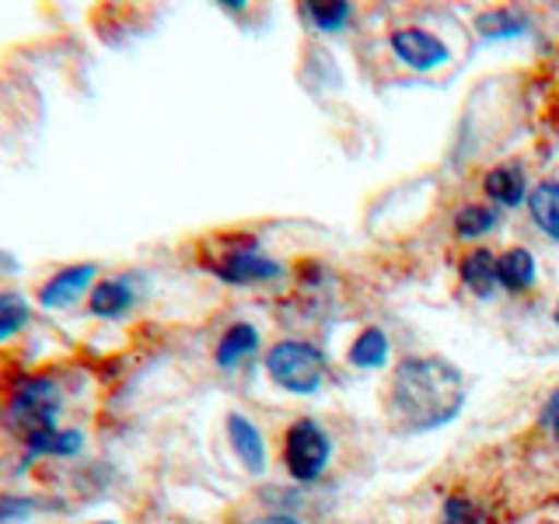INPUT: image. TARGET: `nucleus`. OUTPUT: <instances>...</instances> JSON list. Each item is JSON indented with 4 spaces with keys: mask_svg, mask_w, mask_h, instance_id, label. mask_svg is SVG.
Listing matches in <instances>:
<instances>
[{
    "mask_svg": "<svg viewBox=\"0 0 559 524\" xmlns=\"http://www.w3.org/2000/svg\"><path fill=\"white\" fill-rule=\"evenodd\" d=\"M35 514V500L28 497H0V524H14Z\"/></svg>",
    "mask_w": 559,
    "mask_h": 524,
    "instance_id": "obj_22",
    "label": "nucleus"
},
{
    "mask_svg": "<svg viewBox=\"0 0 559 524\" xmlns=\"http://www.w3.org/2000/svg\"><path fill=\"white\" fill-rule=\"evenodd\" d=\"M535 255L528 249H507L503 255H497V276H500V287L511 290V294H524L535 284Z\"/></svg>",
    "mask_w": 559,
    "mask_h": 524,
    "instance_id": "obj_14",
    "label": "nucleus"
},
{
    "mask_svg": "<svg viewBox=\"0 0 559 524\" xmlns=\"http://www.w3.org/2000/svg\"><path fill=\"white\" fill-rule=\"evenodd\" d=\"M252 524H301L294 514H266V517H255Z\"/></svg>",
    "mask_w": 559,
    "mask_h": 524,
    "instance_id": "obj_24",
    "label": "nucleus"
},
{
    "mask_svg": "<svg viewBox=\"0 0 559 524\" xmlns=\"http://www.w3.org/2000/svg\"><path fill=\"white\" fill-rule=\"evenodd\" d=\"M389 336H384L381 329H364L360 336L349 346V364L360 367V371H378V367L389 364Z\"/></svg>",
    "mask_w": 559,
    "mask_h": 524,
    "instance_id": "obj_16",
    "label": "nucleus"
},
{
    "mask_svg": "<svg viewBox=\"0 0 559 524\" xmlns=\"http://www.w3.org/2000/svg\"><path fill=\"white\" fill-rule=\"evenodd\" d=\"M332 462V437L314 424L311 416H301L284 437V465L294 483H314Z\"/></svg>",
    "mask_w": 559,
    "mask_h": 524,
    "instance_id": "obj_4",
    "label": "nucleus"
},
{
    "mask_svg": "<svg viewBox=\"0 0 559 524\" xmlns=\"http://www.w3.org/2000/svg\"><path fill=\"white\" fill-rule=\"evenodd\" d=\"M227 11H245V0H224Z\"/></svg>",
    "mask_w": 559,
    "mask_h": 524,
    "instance_id": "obj_26",
    "label": "nucleus"
},
{
    "mask_svg": "<svg viewBox=\"0 0 559 524\" xmlns=\"http://www.w3.org/2000/svg\"><path fill=\"white\" fill-rule=\"evenodd\" d=\"M28 322H32V311L25 297L14 290H0V343L17 336Z\"/></svg>",
    "mask_w": 559,
    "mask_h": 524,
    "instance_id": "obj_18",
    "label": "nucleus"
},
{
    "mask_svg": "<svg viewBox=\"0 0 559 524\" xmlns=\"http://www.w3.org/2000/svg\"><path fill=\"white\" fill-rule=\"evenodd\" d=\"M210 273L231 287H252V284H270V279L284 276V266L276 259L262 255L255 238L241 235V238H227V249L210 259Z\"/></svg>",
    "mask_w": 559,
    "mask_h": 524,
    "instance_id": "obj_5",
    "label": "nucleus"
},
{
    "mask_svg": "<svg viewBox=\"0 0 559 524\" xmlns=\"http://www.w3.org/2000/svg\"><path fill=\"white\" fill-rule=\"evenodd\" d=\"M136 301V294L130 287L127 276H109V279H98L87 294V311L95 314V319H122Z\"/></svg>",
    "mask_w": 559,
    "mask_h": 524,
    "instance_id": "obj_9",
    "label": "nucleus"
},
{
    "mask_svg": "<svg viewBox=\"0 0 559 524\" xmlns=\"http://www.w3.org/2000/svg\"><path fill=\"white\" fill-rule=\"evenodd\" d=\"M84 448V433L81 430H63V427H49L35 437H25V465L35 458H74Z\"/></svg>",
    "mask_w": 559,
    "mask_h": 524,
    "instance_id": "obj_11",
    "label": "nucleus"
},
{
    "mask_svg": "<svg viewBox=\"0 0 559 524\" xmlns=\"http://www.w3.org/2000/svg\"><path fill=\"white\" fill-rule=\"evenodd\" d=\"M17 270V259L11 255V252H0V276H8V273H14Z\"/></svg>",
    "mask_w": 559,
    "mask_h": 524,
    "instance_id": "obj_25",
    "label": "nucleus"
},
{
    "mask_svg": "<svg viewBox=\"0 0 559 524\" xmlns=\"http://www.w3.org/2000/svg\"><path fill=\"white\" fill-rule=\"evenodd\" d=\"M459 273H462V284H465V290H472L476 297H493L497 294V287H500V276H497V255L489 252V249H472L465 259H462V266H459Z\"/></svg>",
    "mask_w": 559,
    "mask_h": 524,
    "instance_id": "obj_12",
    "label": "nucleus"
},
{
    "mask_svg": "<svg viewBox=\"0 0 559 524\" xmlns=\"http://www.w3.org/2000/svg\"><path fill=\"white\" fill-rule=\"evenodd\" d=\"M497 227V210L493 206H483V203H468L454 214V235L459 238H483L486 231Z\"/></svg>",
    "mask_w": 559,
    "mask_h": 524,
    "instance_id": "obj_17",
    "label": "nucleus"
},
{
    "mask_svg": "<svg viewBox=\"0 0 559 524\" xmlns=\"http://www.w3.org/2000/svg\"><path fill=\"white\" fill-rule=\"evenodd\" d=\"M349 8L346 0H314V4H308L305 8V14L311 17V25L319 28V32H340L346 22H349Z\"/></svg>",
    "mask_w": 559,
    "mask_h": 524,
    "instance_id": "obj_19",
    "label": "nucleus"
},
{
    "mask_svg": "<svg viewBox=\"0 0 559 524\" xmlns=\"http://www.w3.org/2000/svg\"><path fill=\"white\" fill-rule=\"evenodd\" d=\"M389 46L399 57V63H406L416 74H430V70H441L448 60H451V49L441 35H433L427 28H416V25H406V28H395L389 35Z\"/></svg>",
    "mask_w": 559,
    "mask_h": 524,
    "instance_id": "obj_6",
    "label": "nucleus"
},
{
    "mask_svg": "<svg viewBox=\"0 0 559 524\" xmlns=\"http://www.w3.org/2000/svg\"><path fill=\"white\" fill-rule=\"evenodd\" d=\"M528 214L546 238L559 241V182L546 179L528 192Z\"/></svg>",
    "mask_w": 559,
    "mask_h": 524,
    "instance_id": "obj_15",
    "label": "nucleus"
},
{
    "mask_svg": "<svg viewBox=\"0 0 559 524\" xmlns=\"http://www.w3.org/2000/svg\"><path fill=\"white\" fill-rule=\"evenodd\" d=\"M57 413H60V389L52 378L32 374L11 389L8 416H11V427L22 437H35L49 427H57Z\"/></svg>",
    "mask_w": 559,
    "mask_h": 524,
    "instance_id": "obj_3",
    "label": "nucleus"
},
{
    "mask_svg": "<svg viewBox=\"0 0 559 524\" xmlns=\"http://www.w3.org/2000/svg\"><path fill=\"white\" fill-rule=\"evenodd\" d=\"M483 189H486V196L500 203V206H521V203H528V175H524V168L514 162V165H497V168H489L486 171V179H483Z\"/></svg>",
    "mask_w": 559,
    "mask_h": 524,
    "instance_id": "obj_10",
    "label": "nucleus"
},
{
    "mask_svg": "<svg viewBox=\"0 0 559 524\" xmlns=\"http://www.w3.org/2000/svg\"><path fill=\"white\" fill-rule=\"evenodd\" d=\"M542 427H546L556 441H559V389L552 392V398L546 402V409H542Z\"/></svg>",
    "mask_w": 559,
    "mask_h": 524,
    "instance_id": "obj_23",
    "label": "nucleus"
},
{
    "mask_svg": "<svg viewBox=\"0 0 559 524\" xmlns=\"http://www.w3.org/2000/svg\"><path fill=\"white\" fill-rule=\"evenodd\" d=\"M266 374L290 395H314L325 381V357L305 340H280L266 354Z\"/></svg>",
    "mask_w": 559,
    "mask_h": 524,
    "instance_id": "obj_2",
    "label": "nucleus"
},
{
    "mask_svg": "<svg viewBox=\"0 0 559 524\" xmlns=\"http://www.w3.org/2000/svg\"><path fill=\"white\" fill-rule=\"evenodd\" d=\"M556 329H559V301H556Z\"/></svg>",
    "mask_w": 559,
    "mask_h": 524,
    "instance_id": "obj_27",
    "label": "nucleus"
},
{
    "mask_svg": "<svg viewBox=\"0 0 559 524\" xmlns=\"http://www.w3.org/2000/svg\"><path fill=\"white\" fill-rule=\"evenodd\" d=\"M95 276H98L95 262H74V266H63L52 273L35 297H39V305L49 311L70 308V305H78L84 294H92V287L98 284Z\"/></svg>",
    "mask_w": 559,
    "mask_h": 524,
    "instance_id": "obj_7",
    "label": "nucleus"
},
{
    "mask_svg": "<svg viewBox=\"0 0 559 524\" xmlns=\"http://www.w3.org/2000/svg\"><path fill=\"white\" fill-rule=\"evenodd\" d=\"M259 349V329L249 325V322H235L231 329L224 332L217 349H214V360L221 371H235V367L245 360V357H252Z\"/></svg>",
    "mask_w": 559,
    "mask_h": 524,
    "instance_id": "obj_13",
    "label": "nucleus"
},
{
    "mask_svg": "<svg viewBox=\"0 0 559 524\" xmlns=\"http://www.w3.org/2000/svg\"><path fill=\"white\" fill-rule=\"evenodd\" d=\"M441 521L444 524H483V511L465 497H448Z\"/></svg>",
    "mask_w": 559,
    "mask_h": 524,
    "instance_id": "obj_21",
    "label": "nucleus"
},
{
    "mask_svg": "<svg viewBox=\"0 0 559 524\" xmlns=\"http://www.w3.org/2000/svg\"><path fill=\"white\" fill-rule=\"evenodd\" d=\"M479 35H486V39H511V35H518L524 28V14L518 11H489V14H479Z\"/></svg>",
    "mask_w": 559,
    "mask_h": 524,
    "instance_id": "obj_20",
    "label": "nucleus"
},
{
    "mask_svg": "<svg viewBox=\"0 0 559 524\" xmlns=\"http://www.w3.org/2000/svg\"><path fill=\"white\" fill-rule=\"evenodd\" d=\"M465 406L459 367L441 357H406L392 381V409L409 430H437Z\"/></svg>",
    "mask_w": 559,
    "mask_h": 524,
    "instance_id": "obj_1",
    "label": "nucleus"
},
{
    "mask_svg": "<svg viewBox=\"0 0 559 524\" xmlns=\"http://www.w3.org/2000/svg\"><path fill=\"white\" fill-rule=\"evenodd\" d=\"M95 524H116V521H95Z\"/></svg>",
    "mask_w": 559,
    "mask_h": 524,
    "instance_id": "obj_28",
    "label": "nucleus"
},
{
    "mask_svg": "<svg viewBox=\"0 0 559 524\" xmlns=\"http://www.w3.org/2000/svg\"><path fill=\"white\" fill-rule=\"evenodd\" d=\"M227 441H231L235 458L249 476H262L266 472V437L252 424L249 416L231 413L227 416Z\"/></svg>",
    "mask_w": 559,
    "mask_h": 524,
    "instance_id": "obj_8",
    "label": "nucleus"
}]
</instances>
